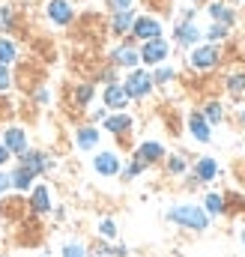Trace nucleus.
I'll list each match as a JSON object with an SVG mask.
<instances>
[{
	"label": "nucleus",
	"mask_w": 245,
	"mask_h": 257,
	"mask_svg": "<svg viewBox=\"0 0 245 257\" xmlns=\"http://www.w3.org/2000/svg\"><path fill=\"white\" fill-rule=\"evenodd\" d=\"M171 218H174V221H183V224H191L194 230H203V227H206V215H203L200 209H194V206H180V209H174Z\"/></svg>",
	"instance_id": "1"
},
{
	"label": "nucleus",
	"mask_w": 245,
	"mask_h": 257,
	"mask_svg": "<svg viewBox=\"0 0 245 257\" xmlns=\"http://www.w3.org/2000/svg\"><path fill=\"white\" fill-rule=\"evenodd\" d=\"M147 90H150V78L144 72H132V78L126 81V93L129 96H144Z\"/></svg>",
	"instance_id": "2"
},
{
	"label": "nucleus",
	"mask_w": 245,
	"mask_h": 257,
	"mask_svg": "<svg viewBox=\"0 0 245 257\" xmlns=\"http://www.w3.org/2000/svg\"><path fill=\"white\" fill-rule=\"evenodd\" d=\"M165 54H168V45L162 39H150L147 48H144V60L147 63H159V60H165Z\"/></svg>",
	"instance_id": "3"
},
{
	"label": "nucleus",
	"mask_w": 245,
	"mask_h": 257,
	"mask_svg": "<svg viewBox=\"0 0 245 257\" xmlns=\"http://www.w3.org/2000/svg\"><path fill=\"white\" fill-rule=\"evenodd\" d=\"M135 36H141V39H159L162 36V27L156 21H150V18H141L135 24Z\"/></svg>",
	"instance_id": "4"
},
{
	"label": "nucleus",
	"mask_w": 245,
	"mask_h": 257,
	"mask_svg": "<svg viewBox=\"0 0 245 257\" xmlns=\"http://www.w3.org/2000/svg\"><path fill=\"white\" fill-rule=\"evenodd\" d=\"M96 171H99V174H117V171H120V162H117V156H111V153H102V156L96 159Z\"/></svg>",
	"instance_id": "5"
},
{
	"label": "nucleus",
	"mask_w": 245,
	"mask_h": 257,
	"mask_svg": "<svg viewBox=\"0 0 245 257\" xmlns=\"http://www.w3.org/2000/svg\"><path fill=\"white\" fill-rule=\"evenodd\" d=\"M194 66L197 69H209V66H215V60H218V54H215V48H200V51H194Z\"/></svg>",
	"instance_id": "6"
},
{
	"label": "nucleus",
	"mask_w": 245,
	"mask_h": 257,
	"mask_svg": "<svg viewBox=\"0 0 245 257\" xmlns=\"http://www.w3.org/2000/svg\"><path fill=\"white\" fill-rule=\"evenodd\" d=\"M24 132L21 128H9L6 132V150H12V153H24Z\"/></svg>",
	"instance_id": "7"
},
{
	"label": "nucleus",
	"mask_w": 245,
	"mask_h": 257,
	"mask_svg": "<svg viewBox=\"0 0 245 257\" xmlns=\"http://www.w3.org/2000/svg\"><path fill=\"white\" fill-rule=\"evenodd\" d=\"M126 99H129L126 87H108V93H105V102H108L111 108H122V105H126Z\"/></svg>",
	"instance_id": "8"
},
{
	"label": "nucleus",
	"mask_w": 245,
	"mask_h": 257,
	"mask_svg": "<svg viewBox=\"0 0 245 257\" xmlns=\"http://www.w3.org/2000/svg\"><path fill=\"white\" fill-rule=\"evenodd\" d=\"M188 123H191V132H194V138H197V141H209V126L203 123V117H200V114H191V120H188Z\"/></svg>",
	"instance_id": "9"
},
{
	"label": "nucleus",
	"mask_w": 245,
	"mask_h": 257,
	"mask_svg": "<svg viewBox=\"0 0 245 257\" xmlns=\"http://www.w3.org/2000/svg\"><path fill=\"white\" fill-rule=\"evenodd\" d=\"M48 12H51V18H54V21H60V24H66V21H69V15H72V12H69V6H66L63 0H54V3L48 6Z\"/></svg>",
	"instance_id": "10"
},
{
	"label": "nucleus",
	"mask_w": 245,
	"mask_h": 257,
	"mask_svg": "<svg viewBox=\"0 0 245 257\" xmlns=\"http://www.w3.org/2000/svg\"><path fill=\"white\" fill-rule=\"evenodd\" d=\"M12 183H15L18 189H27V186L33 183V171H30V168H18V171L12 174Z\"/></svg>",
	"instance_id": "11"
},
{
	"label": "nucleus",
	"mask_w": 245,
	"mask_h": 257,
	"mask_svg": "<svg viewBox=\"0 0 245 257\" xmlns=\"http://www.w3.org/2000/svg\"><path fill=\"white\" fill-rule=\"evenodd\" d=\"M33 209H36V212H45V209H48V192H45L42 186L33 192Z\"/></svg>",
	"instance_id": "12"
},
{
	"label": "nucleus",
	"mask_w": 245,
	"mask_h": 257,
	"mask_svg": "<svg viewBox=\"0 0 245 257\" xmlns=\"http://www.w3.org/2000/svg\"><path fill=\"white\" fill-rule=\"evenodd\" d=\"M159 156H162V147H159V144H144V147H141V153H138V159H144V162L159 159Z\"/></svg>",
	"instance_id": "13"
},
{
	"label": "nucleus",
	"mask_w": 245,
	"mask_h": 257,
	"mask_svg": "<svg viewBox=\"0 0 245 257\" xmlns=\"http://www.w3.org/2000/svg\"><path fill=\"white\" fill-rule=\"evenodd\" d=\"M212 174H215V162H212V159H203V162L197 165V177H200V180H212Z\"/></svg>",
	"instance_id": "14"
},
{
	"label": "nucleus",
	"mask_w": 245,
	"mask_h": 257,
	"mask_svg": "<svg viewBox=\"0 0 245 257\" xmlns=\"http://www.w3.org/2000/svg\"><path fill=\"white\" fill-rule=\"evenodd\" d=\"M42 165H45V162H42V156H39V153H27V156H24V168H30L33 174H36V171H42Z\"/></svg>",
	"instance_id": "15"
},
{
	"label": "nucleus",
	"mask_w": 245,
	"mask_h": 257,
	"mask_svg": "<svg viewBox=\"0 0 245 257\" xmlns=\"http://www.w3.org/2000/svg\"><path fill=\"white\" fill-rule=\"evenodd\" d=\"M105 126L111 128V132H126V128L132 126V120H129V117H111Z\"/></svg>",
	"instance_id": "16"
},
{
	"label": "nucleus",
	"mask_w": 245,
	"mask_h": 257,
	"mask_svg": "<svg viewBox=\"0 0 245 257\" xmlns=\"http://www.w3.org/2000/svg\"><path fill=\"white\" fill-rule=\"evenodd\" d=\"M96 138H99V135H96L93 128H84V132H81V138H78V144L87 150V147H93V144H96Z\"/></svg>",
	"instance_id": "17"
},
{
	"label": "nucleus",
	"mask_w": 245,
	"mask_h": 257,
	"mask_svg": "<svg viewBox=\"0 0 245 257\" xmlns=\"http://www.w3.org/2000/svg\"><path fill=\"white\" fill-rule=\"evenodd\" d=\"M12 57H15V48H12V42H0V63L6 66Z\"/></svg>",
	"instance_id": "18"
},
{
	"label": "nucleus",
	"mask_w": 245,
	"mask_h": 257,
	"mask_svg": "<svg viewBox=\"0 0 245 257\" xmlns=\"http://www.w3.org/2000/svg\"><path fill=\"white\" fill-rule=\"evenodd\" d=\"M117 60H120L122 66H132L135 60H138V54H135L132 48H120V51H117Z\"/></svg>",
	"instance_id": "19"
},
{
	"label": "nucleus",
	"mask_w": 245,
	"mask_h": 257,
	"mask_svg": "<svg viewBox=\"0 0 245 257\" xmlns=\"http://www.w3.org/2000/svg\"><path fill=\"white\" fill-rule=\"evenodd\" d=\"M177 36H180V42H183V45H188V42H194V39H197L194 27H183V30H177Z\"/></svg>",
	"instance_id": "20"
},
{
	"label": "nucleus",
	"mask_w": 245,
	"mask_h": 257,
	"mask_svg": "<svg viewBox=\"0 0 245 257\" xmlns=\"http://www.w3.org/2000/svg\"><path fill=\"white\" fill-rule=\"evenodd\" d=\"M206 209H209V212H221V197H218V194H209V197H206Z\"/></svg>",
	"instance_id": "21"
},
{
	"label": "nucleus",
	"mask_w": 245,
	"mask_h": 257,
	"mask_svg": "<svg viewBox=\"0 0 245 257\" xmlns=\"http://www.w3.org/2000/svg\"><path fill=\"white\" fill-rule=\"evenodd\" d=\"M129 21H132V15H129V12H122V15H117L114 27H117V30H126V27H129Z\"/></svg>",
	"instance_id": "22"
},
{
	"label": "nucleus",
	"mask_w": 245,
	"mask_h": 257,
	"mask_svg": "<svg viewBox=\"0 0 245 257\" xmlns=\"http://www.w3.org/2000/svg\"><path fill=\"white\" fill-rule=\"evenodd\" d=\"M206 117H209L212 123H218V120H221V108H218V105H209V108H206Z\"/></svg>",
	"instance_id": "23"
},
{
	"label": "nucleus",
	"mask_w": 245,
	"mask_h": 257,
	"mask_svg": "<svg viewBox=\"0 0 245 257\" xmlns=\"http://www.w3.org/2000/svg\"><path fill=\"white\" fill-rule=\"evenodd\" d=\"M9 87V75H6V66L0 63V90H6Z\"/></svg>",
	"instance_id": "24"
},
{
	"label": "nucleus",
	"mask_w": 245,
	"mask_h": 257,
	"mask_svg": "<svg viewBox=\"0 0 245 257\" xmlns=\"http://www.w3.org/2000/svg\"><path fill=\"white\" fill-rule=\"evenodd\" d=\"M230 87H233V90H242V87H245V78H230Z\"/></svg>",
	"instance_id": "25"
},
{
	"label": "nucleus",
	"mask_w": 245,
	"mask_h": 257,
	"mask_svg": "<svg viewBox=\"0 0 245 257\" xmlns=\"http://www.w3.org/2000/svg\"><path fill=\"white\" fill-rule=\"evenodd\" d=\"M66 257H81V248H75V245H72V248H66Z\"/></svg>",
	"instance_id": "26"
},
{
	"label": "nucleus",
	"mask_w": 245,
	"mask_h": 257,
	"mask_svg": "<svg viewBox=\"0 0 245 257\" xmlns=\"http://www.w3.org/2000/svg\"><path fill=\"white\" fill-rule=\"evenodd\" d=\"M102 233H108V236H111V233H114V224H111V221H105V224H102Z\"/></svg>",
	"instance_id": "27"
},
{
	"label": "nucleus",
	"mask_w": 245,
	"mask_h": 257,
	"mask_svg": "<svg viewBox=\"0 0 245 257\" xmlns=\"http://www.w3.org/2000/svg\"><path fill=\"white\" fill-rule=\"evenodd\" d=\"M6 186H9V180H6V177H3V174H0V192H3V189H6Z\"/></svg>",
	"instance_id": "28"
},
{
	"label": "nucleus",
	"mask_w": 245,
	"mask_h": 257,
	"mask_svg": "<svg viewBox=\"0 0 245 257\" xmlns=\"http://www.w3.org/2000/svg\"><path fill=\"white\" fill-rule=\"evenodd\" d=\"M6 162V147H0V165Z\"/></svg>",
	"instance_id": "29"
}]
</instances>
